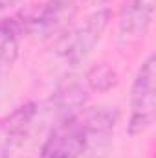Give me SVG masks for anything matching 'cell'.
<instances>
[{
    "mask_svg": "<svg viewBox=\"0 0 156 158\" xmlns=\"http://www.w3.org/2000/svg\"><path fill=\"white\" fill-rule=\"evenodd\" d=\"M112 19V7H92L81 20L72 22L61 35L57 52L72 66L84 61L97 46Z\"/></svg>",
    "mask_w": 156,
    "mask_h": 158,
    "instance_id": "1",
    "label": "cell"
},
{
    "mask_svg": "<svg viewBox=\"0 0 156 158\" xmlns=\"http://www.w3.org/2000/svg\"><path fill=\"white\" fill-rule=\"evenodd\" d=\"M129 123L127 131L130 136L145 132L156 116V59L151 53L140 66L130 86L129 98Z\"/></svg>",
    "mask_w": 156,
    "mask_h": 158,
    "instance_id": "2",
    "label": "cell"
},
{
    "mask_svg": "<svg viewBox=\"0 0 156 158\" xmlns=\"http://www.w3.org/2000/svg\"><path fill=\"white\" fill-rule=\"evenodd\" d=\"M88 155V134L83 114L55 123L40 147L39 158H83Z\"/></svg>",
    "mask_w": 156,
    "mask_h": 158,
    "instance_id": "3",
    "label": "cell"
},
{
    "mask_svg": "<svg viewBox=\"0 0 156 158\" xmlns=\"http://www.w3.org/2000/svg\"><path fill=\"white\" fill-rule=\"evenodd\" d=\"M42 109L39 103H24L0 118V158L17 155L39 127Z\"/></svg>",
    "mask_w": 156,
    "mask_h": 158,
    "instance_id": "4",
    "label": "cell"
},
{
    "mask_svg": "<svg viewBox=\"0 0 156 158\" xmlns=\"http://www.w3.org/2000/svg\"><path fill=\"white\" fill-rule=\"evenodd\" d=\"M81 9L83 0H48L37 15L28 17L24 22H18L22 26V31L28 30L30 33L40 37H51L57 33H64Z\"/></svg>",
    "mask_w": 156,
    "mask_h": 158,
    "instance_id": "5",
    "label": "cell"
},
{
    "mask_svg": "<svg viewBox=\"0 0 156 158\" xmlns=\"http://www.w3.org/2000/svg\"><path fill=\"white\" fill-rule=\"evenodd\" d=\"M154 17V0H125L119 15V42L127 50L138 48L149 33Z\"/></svg>",
    "mask_w": 156,
    "mask_h": 158,
    "instance_id": "6",
    "label": "cell"
},
{
    "mask_svg": "<svg viewBox=\"0 0 156 158\" xmlns=\"http://www.w3.org/2000/svg\"><path fill=\"white\" fill-rule=\"evenodd\" d=\"M86 134H88V155H103L114 136V129L117 125V112L116 107H92L81 110Z\"/></svg>",
    "mask_w": 156,
    "mask_h": 158,
    "instance_id": "7",
    "label": "cell"
},
{
    "mask_svg": "<svg viewBox=\"0 0 156 158\" xmlns=\"http://www.w3.org/2000/svg\"><path fill=\"white\" fill-rule=\"evenodd\" d=\"M88 96L90 94L84 79L79 76H68L57 85V88L51 94V99H50L51 112L57 116L59 121L70 118L84 109Z\"/></svg>",
    "mask_w": 156,
    "mask_h": 158,
    "instance_id": "8",
    "label": "cell"
},
{
    "mask_svg": "<svg viewBox=\"0 0 156 158\" xmlns=\"http://www.w3.org/2000/svg\"><path fill=\"white\" fill-rule=\"evenodd\" d=\"M22 26L17 19L0 20V70L9 68L18 57Z\"/></svg>",
    "mask_w": 156,
    "mask_h": 158,
    "instance_id": "9",
    "label": "cell"
},
{
    "mask_svg": "<svg viewBox=\"0 0 156 158\" xmlns=\"http://www.w3.org/2000/svg\"><path fill=\"white\" fill-rule=\"evenodd\" d=\"M84 83L88 86V90H96V92H107L112 86H116L117 76L114 68H110L105 63L94 64L92 68H88V72L84 74Z\"/></svg>",
    "mask_w": 156,
    "mask_h": 158,
    "instance_id": "10",
    "label": "cell"
},
{
    "mask_svg": "<svg viewBox=\"0 0 156 158\" xmlns=\"http://www.w3.org/2000/svg\"><path fill=\"white\" fill-rule=\"evenodd\" d=\"M20 2H22V0H0V11L9 9V7L17 6V4H20Z\"/></svg>",
    "mask_w": 156,
    "mask_h": 158,
    "instance_id": "11",
    "label": "cell"
}]
</instances>
